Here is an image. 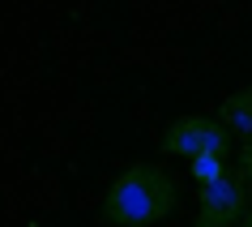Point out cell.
Returning <instances> with one entry per match:
<instances>
[{"label":"cell","instance_id":"6da1fadb","mask_svg":"<svg viewBox=\"0 0 252 227\" xmlns=\"http://www.w3.org/2000/svg\"><path fill=\"white\" fill-rule=\"evenodd\" d=\"M171 210H175L171 176L150 167V163L124 167L103 197V219L111 227H150L158 219H167Z\"/></svg>","mask_w":252,"mask_h":227},{"label":"cell","instance_id":"7a4b0ae2","mask_svg":"<svg viewBox=\"0 0 252 227\" xmlns=\"http://www.w3.org/2000/svg\"><path fill=\"white\" fill-rule=\"evenodd\" d=\"M162 150L167 154H184V159H201V154H226L231 150V129L210 116H184L162 133Z\"/></svg>","mask_w":252,"mask_h":227},{"label":"cell","instance_id":"3957f363","mask_svg":"<svg viewBox=\"0 0 252 227\" xmlns=\"http://www.w3.org/2000/svg\"><path fill=\"white\" fill-rule=\"evenodd\" d=\"M252 206V189L235 176V167L214 180L201 185V201H197V227H231L244 219V210Z\"/></svg>","mask_w":252,"mask_h":227},{"label":"cell","instance_id":"277c9868","mask_svg":"<svg viewBox=\"0 0 252 227\" xmlns=\"http://www.w3.org/2000/svg\"><path fill=\"white\" fill-rule=\"evenodd\" d=\"M218 120L231 129V137L252 142V86H244V90H235L231 99H222V107H218Z\"/></svg>","mask_w":252,"mask_h":227},{"label":"cell","instance_id":"5b68a950","mask_svg":"<svg viewBox=\"0 0 252 227\" xmlns=\"http://www.w3.org/2000/svg\"><path fill=\"white\" fill-rule=\"evenodd\" d=\"M192 163V180L197 185H214V180H222L231 167H226V154H201V159H188Z\"/></svg>","mask_w":252,"mask_h":227},{"label":"cell","instance_id":"8992f818","mask_svg":"<svg viewBox=\"0 0 252 227\" xmlns=\"http://www.w3.org/2000/svg\"><path fill=\"white\" fill-rule=\"evenodd\" d=\"M235 176L252 189V142H244V146H239V154H235Z\"/></svg>","mask_w":252,"mask_h":227},{"label":"cell","instance_id":"52a82bcc","mask_svg":"<svg viewBox=\"0 0 252 227\" xmlns=\"http://www.w3.org/2000/svg\"><path fill=\"white\" fill-rule=\"evenodd\" d=\"M239 227H252V206L244 210V219H239Z\"/></svg>","mask_w":252,"mask_h":227}]
</instances>
